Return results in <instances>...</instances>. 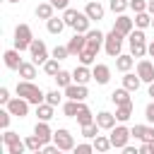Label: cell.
Listing matches in <instances>:
<instances>
[{
	"mask_svg": "<svg viewBox=\"0 0 154 154\" xmlns=\"http://www.w3.org/2000/svg\"><path fill=\"white\" fill-rule=\"evenodd\" d=\"M91 142H94V152H99V154H103V152L113 149V144H111V137H108V135H96Z\"/></svg>",
	"mask_w": 154,
	"mask_h": 154,
	"instance_id": "83f0119b",
	"label": "cell"
},
{
	"mask_svg": "<svg viewBox=\"0 0 154 154\" xmlns=\"http://www.w3.org/2000/svg\"><path fill=\"white\" fill-rule=\"evenodd\" d=\"M123 41H125V36H123L120 31L111 29V31L106 34V38H103V51H106V55H108V58H118V55L123 53Z\"/></svg>",
	"mask_w": 154,
	"mask_h": 154,
	"instance_id": "3957f363",
	"label": "cell"
},
{
	"mask_svg": "<svg viewBox=\"0 0 154 154\" xmlns=\"http://www.w3.org/2000/svg\"><path fill=\"white\" fill-rule=\"evenodd\" d=\"M63 94H65V99L84 101V99L89 96V89H87V84H77V82H72L70 87H65V89H63Z\"/></svg>",
	"mask_w": 154,
	"mask_h": 154,
	"instance_id": "8fae6325",
	"label": "cell"
},
{
	"mask_svg": "<svg viewBox=\"0 0 154 154\" xmlns=\"http://www.w3.org/2000/svg\"><path fill=\"white\" fill-rule=\"evenodd\" d=\"M77 60H79L82 65H89V67H91V65L96 63V53H94V51H89V48H84V51L77 55Z\"/></svg>",
	"mask_w": 154,
	"mask_h": 154,
	"instance_id": "b9f144b4",
	"label": "cell"
},
{
	"mask_svg": "<svg viewBox=\"0 0 154 154\" xmlns=\"http://www.w3.org/2000/svg\"><path fill=\"white\" fill-rule=\"evenodd\" d=\"M19 53H22V51H17V48H10V51L2 53V60H5V67H7V70H19V67H22L24 60L19 58Z\"/></svg>",
	"mask_w": 154,
	"mask_h": 154,
	"instance_id": "e0dca14e",
	"label": "cell"
},
{
	"mask_svg": "<svg viewBox=\"0 0 154 154\" xmlns=\"http://www.w3.org/2000/svg\"><path fill=\"white\" fill-rule=\"evenodd\" d=\"M132 67H135V55L132 53H120L116 58V70L118 72H130Z\"/></svg>",
	"mask_w": 154,
	"mask_h": 154,
	"instance_id": "d6986e66",
	"label": "cell"
},
{
	"mask_svg": "<svg viewBox=\"0 0 154 154\" xmlns=\"http://www.w3.org/2000/svg\"><path fill=\"white\" fill-rule=\"evenodd\" d=\"M132 137L140 142H152L154 140V125L152 123H142V125H132Z\"/></svg>",
	"mask_w": 154,
	"mask_h": 154,
	"instance_id": "7c38bea8",
	"label": "cell"
},
{
	"mask_svg": "<svg viewBox=\"0 0 154 154\" xmlns=\"http://www.w3.org/2000/svg\"><path fill=\"white\" fill-rule=\"evenodd\" d=\"M147 12L154 17V0H149V2H147Z\"/></svg>",
	"mask_w": 154,
	"mask_h": 154,
	"instance_id": "f5cc1de1",
	"label": "cell"
},
{
	"mask_svg": "<svg viewBox=\"0 0 154 154\" xmlns=\"http://www.w3.org/2000/svg\"><path fill=\"white\" fill-rule=\"evenodd\" d=\"M128 46H130V53L140 60L147 55V36H144V29H132L130 36H128Z\"/></svg>",
	"mask_w": 154,
	"mask_h": 154,
	"instance_id": "7a4b0ae2",
	"label": "cell"
},
{
	"mask_svg": "<svg viewBox=\"0 0 154 154\" xmlns=\"http://www.w3.org/2000/svg\"><path fill=\"white\" fill-rule=\"evenodd\" d=\"M72 77H75L77 84H89V82L94 79V72H91L89 65H82V63H79V65L72 70Z\"/></svg>",
	"mask_w": 154,
	"mask_h": 154,
	"instance_id": "ac0fdd59",
	"label": "cell"
},
{
	"mask_svg": "<svg viewBox=\"0 0 154 154\" xmlns=\"http://www.w3.org/2000/svg\"><path fill=\"white\" fill-rule=\"evenodd\" d=\"M14 91H17V96H24L31 106H38V103L46 101V91H43L38 84H34V79H22V82H17Z\"/></svg>",
	"mask_w": 154,
	"mask_h": 154,
	"instance_id": "6da1fadb",
	"label": "cell"
},
{
	"mask_svg": "<svg viewBox=\"0 0 154 154\" xmlns=\"http://www.w3.org/2000/svg\"><path fill=\"white\" fill-rule=\"evenodd\" d=\"M24 142H26V149H29V152L41 154V149H43V140H41L38 135H26V137H24Z\"/></svg>",
	"mask_w": 154,
	"mask_h": 154,
	"instance_id": "1f68e13d",
	"label": "cell"
},
{
	"mask_svg": "<svg viewBox=\"0 0 154 154\" xmlns=\"http://www.w3.org/2000/svg\"><path fill=\"white\" fill-rule=\"evenodd\" d=\"M51 55H53V58H58V60L63 63V60L70 55V51H67V43H65V46H55V48L51 51Z\"/></svg>",
	"mask_w": 154,
	"mask_h": 154,
	"instance_id": "7bdbcfd3",
	"label": "cell"
},
{
	"mask_svg": "<svg viewBox=\"0 0 154 154\" xmlns=\"http://www.w3.org/2000/svg\"><path fill=\"white\" fill-rule=\"evenodd\" d=\"M132 19H135V26H137V29H149V26H152V14H149L147 10H144V12H135Z\"/></svg>",
	"mask_w": 154,
	"mask_h": 154,
	"instance_id": "d6a6232c",
	"label": "cell"
},
{
	"mask_svg": "<svg viewBox=\"0 0 154 154\" xmlns=\"http://www.w3.org/2000/svg\"><path fill=\"white\" fill-rule=\"evenodd\" d=\"M41 67H43V72H46L48 77H55V75L63 70V67H60V60H58V58H53V55H51V58H48Z\"/></svg>",
	"mask_w": 154,
	"mask_h": 154,
	"instance_id": "f546056e",
	"label": "cell"
},
{
	"mask_svg": "<svg viewBox=\"0 0 154 154\" xmlns=\"http://www.w3.org/2000/svg\"><path fill=\"white\" fill-rule=\"evenodd\" d=\"M7 2H10V5H17V2H22V0H7Z\"/></svg>",
	"mask_w": 154,
	"mask_h": 154,
	"instance_id": "9f6ffc18",
	"label": "cell"
},
{
	"mask_svg": "<svg viewBox=\"0 0 154 154\" xmlns=\"http://www.w3.org/2000/svg\"><path fill=\"white\" fill-rule=\"evenodd\" d=\"M144 118H147V123H152V125H154V99L144 106Z\"/></svg>",
	"mask_w": 154,
	"mask_h": 154,
	"instance_id": "7dc6e473",
	"label": "cell"
},
{
	"mask_svg": "<svg viewBox=\"0 0 154 154\" xmlns=\"http://www.w3.org/2000/svg\"><path fill=\"white\" fill-rule=\"evenodd\" d=\"M53 142L60 147V152H75V137L67 128H58L53 132Z\"/></svg>",
	"mask_w": 154,
	"mask_h": 154,
	"instance_id": "8992f818",
	"label": "cell"
},
{
	"mask_svg": "<svg viewBox=\"0 0 154 154\" xmlns=\"http://www.w3.org/2000/svg\"><path fill=\"white\" fill-rule=\"evenodd\" d=\"M53 132H55V130H51L48 120H38V123L34 125V135H38V137L43 140V144H46V142H53Z\"/></svg>",
	"mask_w": 154,
	"mask_h": 154,
	"instance_id": "44dd1931",
	"label": "cell"
},
{
	"mask_svg": "<svg viewBox=\"0 0 154 154\" xmlns=\"http://www.w3.org/2000/svg\"><path fill=\"white\" fill-rule=\"evenodd\" d=\"M29 101L24 99V96H12L10 99V103H7V111L14 116V118H26L29 116Z\"/></svg>",
	"mask_w": 154,
	"mask_h": 154,
	"instance_id": "ba28073f",
	"label": "cell"
},
{
	"mask_svg": "<svg viewBox=\"0 0 154 154\" xmlns=\"http://www.w3.org/2000/svg\"><path fill=\"white\" fill-rule=\"evenodd\" d=\"M17 72H19V77H22V79H34V77H36V63H34V60L22 63V67H19Z\"/></svg>",
	"mask_w": 154,
	"mask_h": 154,
	"instance_id": "836d02e7",
	"label": "cell"
},
{
	"mask_svg": "<svg viewBox=\"0 0 154 154\" xmlns=\"http://www.w3.org/2000/svg\"><path fill=\"white\" fill-rule=\"evenodd\" d=\"M82 103L84 101H75V99H65L63 101V116L65 118H77V113H79V108H82Z\"/></svg>",
	"mask_w": 154,
	"mask_h": 154,
	"instance_id": "7402d4cb",
	"label": "cell"
},
{
	"mask_svg": "<svg viewBox=\"0 0 154 154\" xmlns=\"http://www.w3.org/2000/svg\"><path fill=\"white\" fill-rule=\"evenodd\" d=\"M147 2L149 0H130V10L132 12H144L147 10Z\"/></svg>",
	"mask_w": 154,
	"mask_h": 154,
	"instance_id": "bcb514c9",
	"label": "cell"
},
{
	"mask_svg": "<svg viewBox=\"0 0 154 154\" xmlns=\"http://www.w3.org/2000/svg\"><path fill=\"white\" fill-rule=\"evenodd\" d=\"M65 26H67V24H65V19H63V17H55V14H53V17L46 22V29H48V34H53V36H58V34H60Z\"/></svg>",
	"mask_w": 154,
	"mask_h": 154,
	"instance_id": "484cf974",
	"label": "cell"
},
{
	"mask_svg": "<svg viewBox=\"0 0 154 154\" xmlns=\"http://www.w3.org/2000/svg\"><path fill=\"white\" fill-rule=\"evenodd\" d=\"M108 137H111L113 149H123V147L130 142L132 130H130V128H125V123H118V125H113V128L108 130Z\"/></svg>",
	"mask_w": 154,
	"mask_h": 154,
	"instance_id": "277c9868",
	"label": "cell"
},
{
	"mask_svg": "<svg viewBox=\"0 0 154 154\" xmlns=\"http://www.w3.org/2000/svg\"><path fill=\"white\" fill-rule=\"evenodd\" d=\"M99 132H101V128H99V123H96V120H94V123H89V125H82V137H84V140H94Z\"/></svg>",
	"mask_w": 154,
	"mask_h": 154,
	"instance_id": "ab89813d",
	"label": "cell"
},
{
	"mask_svg": "<svg viewBox=\"0 0 154 154\" xmlns=\"http://www.w3.org/2000/svg\"><path fill=\"white\" fill-rule=\"evenodd\" d=\"M77 17H79V10H75V7H67V10H63V19H65V24H67L70 29L75 26Z\"/></svg>",
	"mask_w": 154,
	"mask_h": 154,
	"instance_id": "60d3db41",
	"label": "cell"
},
{
	"mask_svg": "<svg viewBox=\"0 0 154 154\" xmlns=\"http://www.w3.org/2000/svg\"><path fill=\"white\" fill-rule=\"evenodd\" d=\"M108 10L113 14H123L125 10H130V0H108Z\"/></svg>",
	"mask_w": 154,
	"mask_h": 154,
	"instance_id": "74e56055",
	"label": "cell"
},
{
	"mask_svg": "<svg viewBox=\"0 0 154 154\" xmlns=\"http://www.w3.org/2000/svg\"><path fill=\"white\" fill-rule=\"evenodd\" d=\"M147 144H149V154H154V140H152V142H147Z\"/></svg>",
	"mask_w": 154,
	"mask_h": 154,
	"instance_id": "db71d44e",
	"label": "cell"
},
{
	"mask_svg": "<svg viewBox=\"0 0 154 154\" xmlns=\"http://www.w3.org/2000/svg\"><path fill=\"white\" fill-rule=\"evenodd\" d=\"M147 55H152V58H154V38L147 43Z\"/></svg>",
	"mask_w": 154,
	"mask_h": 154,
	"instance_id": "816d5d0a",
	"label": "cell"
},
{
	"mask_svg": "<svg viewBox=\"0 0 154 154\" xmlns=\"http://www.w3.org/2000/svg\"><path fill=\"white\" fill-rule=\"evenodd\" d=\"M94 120H96V116L89 111L87 103H82V108H79V113H77V123H79V128H82V125H89V123H94Z\"/></svg>",
	"mask_w": 154,
	"mask_h": 154,
	"instance_id": "4dcf8cb0",
	"label": "cell"
},
{
	"mask_svg": "<svg viewBox=\"0 0 154 154\" xmlns=\"http://www.w3.org/2000/svg\"><path fill=\"white\" fill-rule=\"evenodd\" d=\"M103 38H106L103 31H99V29H89V31H87V48L94 51V53H99V51L103 48Z\"/></svg>",
	"mask_w": 154,
	"mask_h": 154,
	"instance_id": "4fadbf2b",
	"label": "cell"
},
{
	"mask_svg": "<svg viewBox=\"0 0 154 154\" xmlns=\"http://www.w3.org/2000/svg\"><path fill=\"white\" fill-rule=\"evenodd\" d=\"M152 29H154V17H152Z\"/></svg>",
	"mask_w": 154,
	"mask_h": 154,
	"instance_id": "6f0895ef",
	"label": "cell"
},
{
	"mask_svg": "<svg viewBox=\"0 0 154 154\" xmlns=\"http://www.w3.org/2000/svg\"><path fill=\"white\" fill-rule=\"evenodd\" d=\"M96 123H99L101 130H111V128L118 123V118H116V113H111V111H99V113H96Z\"/></svg>",
	"mask_w": 154,
	"mask_h": 154,
	"instance_id": "ffe728a7",
	"label": "cell"
},
{
	"mask_svg": "<svg viewBox=\"0 0 154 154\" xmlns=\"http://www.w3.org/2000/svg\"><path fill=\"white\" fill-rule=\"evenodd\" d=\"M48 2H51L55 10H67V7H70V0H48Z\"/></svg>",
	"mask_w": 154,
	"mask_h": 154,
	"instance_id": "681fc988",
	"label": "cell"
},
{
	"mask_svg": "<svg viewBox=\"0 0 154 154\" xmlns=\"http://www.w3.org/2000/svg\"><path fill=\"white\" fill-rule=\"evenodd\" d=\"M10 99H12V96H10V89H7V87H0V103H2V106H7V103H10Z\"/></svg>",
	"mask_w": 154,
	"mask_h": 154,
	"instance_id": "c3c4849f",
	"label": "cell"
},
{
	"mask_svg": "<svg viewBox=\"0 0 154 154\" xmlns=\"http://www.w3.org/2000/svg\"><path fill=\"white\" fill-rule=\"evenodd\" d=\"M137 75L144 84H152L154 82V63L147 60V58H140L137 60Z\"/></svg>",
	"mask_w": 154,
	"mask_h": 154,
	"instance_id": "9c48e42d",
	"label": "cell"
},
{
	"mask_svg": "<svg viewBox=\"0 0 154 154\" xmlns=\"http://www.w3.org/2000/svg\"><path fill=\"white\" fill-rule=\"evenodd\" d=\"M24 140H19V135L17 132H12L10 128L2 132V144H5V149H10V147H17V144H22Z\"/></svg>",
	"mask_w": 154,
	"mask_h": 154,
	"instance_id": "d590c367",
	"label": "cell"
},
{
	"mask_svg": "<svg viewBox=\"0 0 154 154\" xmlns=\"http://www.w3.org/2000/svg\"><path fill=\"white\" fill-rule=\"evenodd\" d=\"M75 152H77V154H91V152H94V142H82V144H75Z\"/></svg>",
	"mask_w": 154,
	"mask_h": 154,
	"instance_id": "f6af8a7d",
	"label": "cell"
},
{
	"mask_svg": "<svg viewBox=\"0 0 154 154\" xmlns=\"http://www.w3.org/2000/svg\"><path fill=\"white\" fill-rule=\"evenodd\" d=\"M149 96H152V99H154V82H152V84H149Z\"/></svg>",
	"mask_w": 154,
	"mask_h": 154,
	"instance_id": "11a10c76",
	"label": "cell"
},
{
	"mask_svg": "<svg viewBox=\"0 0 154 154\" xmlns=\"http://www.w3.org/2000/svg\"><path fill=\"white\" fill-rule=\"evenodd\" d=\"M53 10H55V7H53V5L46 0V2H38V5H36L34 14H36V19H43V22H48V19L53 17Z\"/></svg>",
	"mask_w": 154,
	"mask_h": 154,
	"instance_id": "d4e9b609",
	"label": "cell"
},
{
	"mask_svg": "<svg viewBox=\"0 0 154 154\" xmlns=\"http://www.w3.org/2000/svg\"><path fill=\"white\" fill-rule=\"evenodd\" d=\"M53 113H55V106H51L48 101H43V103L36 106V118H38V120H48V123H51Z\"/></svg>",
	"mask_w": 154,
	"mask_h": 154,
	"instance_id": "4316f807",
	"label": "cell"
},
{
	"mask_svg": "<svg viewBox=\"0 0 154 154\" xmlns=\"http://www.w3.org/2000/svg\"><path fill=\"white\" fill-rule=\"evenodd\" d=\"M91 72H94V82H96V84H108V82H111V67H108V65L94 63V65H91Z\"/></svg>",
	"mask_w": 154,
	"mask_h": 154,
	"instance_id": "2e32d148",
	"label": "cell"
},
{
	"mask_svg": "<svg viewBox=\"0 0 154 154\" xmlns=\"http://www.w3.org/2000/svg\"><path fill=\"white\" fill-rule=\"evenodd\" d=\"M63 91H60V87L58 89H51V91H46V101L51 103V106H63Z\"/></svg>",
	"mask_w": 154,
	"mask_h": 154,
	"instance_id": "f35d334b",
	"label": "cell"
},
{
	"mask_svg": "<svg viewBox=\"0 0 154 154\" xmlns=\"http://www.w3.org/2000/svg\"><path fill=\"white\" fill-rule=\"evenodd\" d=\"M130 89H125V87H120V89H113L111 91V101L116 103V106H123V103H132V99H130Z\"/></svg>",
	"mask_w": 154,
	"mask_h": 154,
	"instance_id": "cb8c5ba5",
	"label": "cell"
},
{
	"mask_svg": "<svg viewBox=\"0 0 154 154\" xmlns=\"http://www.w3.org/2000/svg\"><path fill=\"white\" fill-rule=\"evenodd\" d=\"M84 12H87V17H89L91 22H99V19L106 17V7L101 5V0H89L87 7H84Z\"/></svg>",
	"mask_w": 154,
	"mask_h": 154,
	"instance_id": "9a60e30c",
	"label": "cell"
},
{
	"mask_svg": "<svg viewBox=\"0 0 154 154\" xmlns=\"http://www.w3.org/2000/svg\"><path fill=\"white\" fill-rule=\"evenodd\" d=\"M123 152H125V154H137L140 149H135V147H130V144H125V147H123Z\"/></svg>",
	"mask_w": 154,
	"mask_h": 154,
	"instance_id": "f907efd6",
	"label": "cell"
},
{
	"mask_svg": "<svg viewBox=\"0 0 154 154\" xmlns=\"http://www.w3.org/2000/svg\"><path fill=\"white\" fill-rule=\"evenodd\" d=\"M12 41H14V48H17V51H29V46H31V41H34L31 26H29V24H17Z\"/></svg>",
	"mask_w": 154,
	"mask_h": 154,
	"instance_id": "5b68a950",
	"label": "cell"
},
{
	"mask_svg": "<svg viewBox=\"0 0 154 154\" xmlns=\"http://www.w3.org/2000/svg\"><path fill=\"white\" fill-rule=\"evenodd\" d=\"M72 29H75V31H79V34H87V31L91 29V19L87 17V12H84V10L79 12V17H77V22H75V26H72Z\"/></svg>",
	"mask_w": 154,
	"mask_h": 154,
	"instance_id": "f1b7e54d",
	"label": "cell"
},
{
	"mask_svg": "<svg viewBox=\"0 0 154 154\" xmlns=\"http://www.w3.org/2000/svg\"><path fill=\"white\" fill-rule=\"evenodd\" d=\"M29 55H31V60L36 63V65H43L51 55H48V48H46V43L41 41V38H34L31 41V46H29Z\"/></svg>",
	"mask_w": 154,
	"mask_h": 154,
	"instance_id": "52a82bcc",
	"label": "cell"
},
{
	"mask_svg": "<svg viewBox=\"0 0 154 154\" xmlns=\"http://www.w3.org/2000/svg\"><path fill=\"white\" fill-rule=\"evenodd\" d=\"M116 118H118V123H128V120L132 118V103L116 106Z\"/></svg>",
	"mask_w": 154,
	"mask_h": 154,
	"instance_id": "e575fe53",
	"label": "cell"
},
{
	"mask_svg": "<svg viewBox=\"0 0 154 154\" xmlns=\"http://www.w3.org/2000/svg\"><path fill=\"white\" fill-rule=\"evenodd\" d=\"M53 79H55V84H58L60 89H65V87H70V84L75 82V77H72V72H67V70H60V72H58V75H55Z\"/></svg>",
	"mask_w": 154,
	"mask_h": 154,
	"instance_id": "8d00e7d4",
	"label": "cell"
},
{
	"mask_svg": "<svg viewBox=\"0 0 154 154\" xmlns=\"http://www.w3.org/2000/svg\"><path fill=\"white\" fill-rule=\"evenodd\" d=\"M10 120H12V113L7 111V106H5V108H0V128H2V130H7V128H10Z\"/></svg>",
	"mask_w": 154,
	"mask_h": 154,
	"instance_id": "ee69618b",
	"label": "cell"
},
{
	"mask_svg": "<svg viewBox=\"0 0 154 154\" xmlns=\"http://www.w3.org/2000/svg\"><path fill=\"white\" fill-rule=\"evenodd\" d=\"M84 48H87V34L75 31V34H72V38L67 41V51H70V55H75V58H77Z\"/></svg>",
	"mask_w": 154,
	"mask_h": 154,
	"instance_id": "5bb4252c",
	"label": "cell"
},
{
	"mask_svg": "<svg viewBox=\"0 0 154 154\" xmlns=\"http://www.w3.org/2000/svg\"><path fill=\"white\" fill-rule=\"evenodd\" d=\"M113 29H116V31H120V34H123V36L128 38V36H130V31L135 29V19H132V17H128L125 12H123V14H116Z\"/></svg>",
	"mask_w": 154,
	"mask_h": 154,
	"instance_id": "30bf717a",
	"label": "cell"
},
{
	"mask_svg": "<svg viewBox=\"0 0 154 154\" xmlns=\"http://www.w3.org/2000/svg\"><path fill=\"white\" fill-rule=\"evenodd\" d=\"M142 84H144V82L140 79V75H137V72H123V87H125V89L137 91Z\"/></svg>",
	"mask_w": 154,
	"mask_h": 154,
	"instance_id": "603a6c76",
	"label": "cell"
}]
</instances>
